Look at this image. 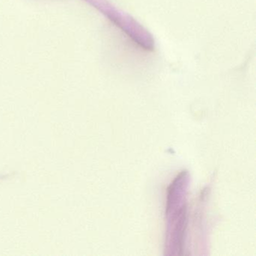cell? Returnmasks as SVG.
Returning <instances> with one entry per match:
<instances>
[{"label":"cell","mask_w":256,"mask_h":256,"mask_svg":"<svg viewBox=\"0 0 256 256\" xmlns=\"http://www.w3.org/2000/svg\"><path fill=\"white\" fill-rule=\"evenodd\" d=\"M188 174L182 172L168 188L166 216L168 218L166 250L168 254H182L187 227V205L186 192Z\"/></svg>","instance_id":"6da1fadb"}]
</instances>
